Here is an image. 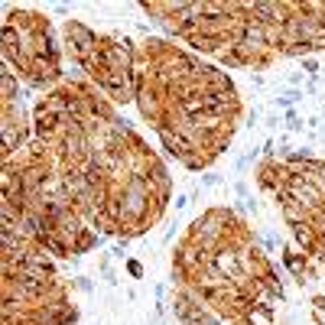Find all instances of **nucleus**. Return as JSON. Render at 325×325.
<instances>
[{
    "label": "nucleus",
    "mask_w": 325,
    "mask_h": 325,
    "mask_svg": "<svg viewBox=\"0 0 325 325\" xmlns=\"http://www.w3.org/2000/svg\"><path fill=\"white\" fill-rule=\"evenodd\" d=\"M62 49L55 43L52 23L46 13L10 7L3 17V62L33 91H55L65 81Z\"/></svg>",
    "instance_id": "obj_1"
},
{
    "label": "nucleus",
    "mask_w": 325,
    "mask_h": 325,
    "mask_svg": "<svg viewBox=\"0 0 325 325\" xmlns=\"http://www.w3.org/2000/svg\"><path fill=\"white\" fill-rule=\"evenodd\" d=\"M98 39H101V33H94L81 20H65L62 23V52L78 72H81V62L88 59V52L98 46Z\"/></svg>",
    "instance_id": "obj_2"
},
{
    "label": "nucleus",
    "mask_w": 325,
    "mask_h": 325,
    "mask_svg": "<svg viewBox=\"0 0 325 325\" xmlns=\"http://www.w3.org/2000/svg\"><path fill=\"white\" fill-rule=\"evenodd\" d=\"M289 172H293V169H289V166H286L283 160H263L260 166H257V186L277 195V192H280L283 186H286Z\"/></svg>",
    "instance_id": "obj_3"
},
{
    "label": "nucleus",
    "mask_w": 325,
    "mask_h": 325,
    "mask_svg": "<svg viewBox=\"0 0 325 325\" xmlns=\"http://www.w3.org/2000/svg\"><path fill=\"white\" fill-rule=\"evenodd\" d=\"M280 260H283V267H286L293 277H296L302 286H306L309 280H316V273H312V267H309V257L306 254H299V251H280Z\"/></svg>",
    "instance_id": "obj_4"
},
{
    "label": "nucleus",
    "mask_w": 325,
    "mask_h": 325,
    "mask_svg": "<svg viewBox=\"0 0 325 325\" xmlns=\"http://www.w3.org/2000/svg\"><path fill=\"white\" fill-rule=\"evenodd\" d=\"M20 91H23V88H20L17 72L3 62V69H0V104H17V101H20Z\"/></svg>",
    "instance_id": "obj_5"
},
{
    "label": "nucleus",
    "mask_w": 325,
    "mask_h": 325,
    "mask_svg": "<svg viewBox=\"0 0 325 325\" xmlns=\"http://www.w3.org/2000/svg\"><path fill=\"white\" fill-rule=\"evenodd\" d=\"M254 160H257V150H251V153H244L241 160H237V172H247L254 166Z\"/></svg>",
    "instance_id": "obj_6"
},
{
    "label": "nucleus",
    "mask_w": 325,
    "mask_h": 325,
    "mask_svg": "<svg viewBox=\"0 0 325 325\" xmlns=\"http://www.w3.org/2000/svg\"><path fill=\"white\" fill-rule=\"evenodd\" d=\"M124 267H127V273H130L134 280H140V277H143V263H140V260H127Z\"/></svg>",
    "instance_id": "obj_7"
},
{
    "label": "nucleus",
    "mask_w": 325,
    "mask_h": 325,
    "mask_svg": "<svg viewBox=\"0 0 325 325\" xmlns=\"http://www.w3.org/2000/svg\"><path fill=\"white\" fill-rule=\"evenodd\" d=\"M72 286H75V289H81V293H88V289H91V280H88V277H75Z\"/></svg>",
    "instance_id": "obj_8"
},
{
    "label": "nucleus",
    "mask_w": 325,
    "mask_h": 325,
    "mask_svg": "<svg viewBox=\"0 0 325 325\" xmlns=\"http://www.w3.org/2000/svg\"><path fill=\"white\" fill-rule=\"evenodd\" d=\"M312 309H316L319 316H325V293H319V296H312Z\"/></svg>",
    "instance_id": "obj_9"
},
{
    "label": "nucleus",
    "mask_w": 325,
    "mask_h": 325,
    "mask_svg": "<svg viewBox=\"0 0 325 325\" xmlns=\"http://www.w3.org/2000/svg\"><path fill=\"white\" fill-rule=\"evenodd\" d=\"M202 186H205V189H211V186H221V176L208 172V176H202Z\"/></svg>",
    "instance_id": "obj_10"
},
{
    "label": "nucleus",
    "mask_w": 325,
    "mask_h": 325,
    "mask_svg": "<svg viewBox=\"0 0 325 325\" xmlns=\"http://www.w3.org/2000/svg\"><path fill=\"white\" fill-rule=\"evenodd\" d=\"M234 192H237V195H241L244 202H247V182H237V186H234Z\"/></svg>",
    "instance_id": "obj_11"
}]
</instances>
